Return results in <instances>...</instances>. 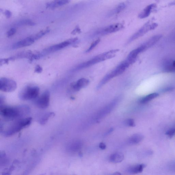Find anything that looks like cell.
<instances>
[{
  "mask_svg": "<svg viewBox=\"0 0 175 175\" xmlns=\"http://www.w3.org/2000/svg\"><path fill=\"white\" fill-rule=\"evenodd\" d=\"M39 93V88L36 86H28L19 94V97L24 101L32 100L37 98Z\"/></svg>",
  "mask_w": 175,
  "mask_h": 175,
  "instance_id": "cell-5",
  "label": "cell"
},
{
  "mask_svg": "<svg viewBox=\"0 0 175 175\" xmlns=\"http://www.w3.org/2000/svg\"><path fill=\"white\" fill-rule=\"evenodd\" d=\"M5 14L7 18H9L11 16L12 13L11 11H8V10H7L5 12Z\"/></svg>",
  "mask_w": 175,
  "mask_h": 175,
  "instance_id": "cell-34",
  "label": "cell"
},
{
  "mask_svg": "<svg viewBox=\"0 0 175 175\" xmlns=\"http://www.w3.org/2000/svg\"><path fill=\"white\" fill-rule=\"evenodd\" d=\"M159 95V94L157 93H154L149 94V95L146 96L142 99H141L140 100V103L141 104H145L147 103L148 102L152 100L153 99H154L156 98Z\"/></svg>",
  "mask_w": 175,
  "mask_h": 175,
  "instance_id": "cell-22",
  "label": "cell"
},
{
  "mask_svg": "<svg viewBox=\"0 0 175 175\" xmlns=\"http://www.w3.org/2000/svg\"><path fill=\"white\" fill-rule=\"evenodd\" d=\"M99 147L102 150L105 149L106 148L105 144L104 143H101L99 144Z\"/></svg>",
  "mask_w": 175,
  "mask_h": 175,
  "instance_id": "cell-35",
  "label": "cell"
},
{
  "mask_svg": "<svg viewBox=\"0 0 175 175\" xmlns=\"http://www.w3.org/2000/svg\"><path fill=\"white\" fill-rule=\"evenodd\" d=\"M147 49L145 46L143 44L141 46L131 51L128 55L126 60L130 63V64H132L135 62L139 54Z\"/></svg>",
  "mask_w": 175,
  "mask_h": 175,
  "instance_id": "cell-11",
  "label": "cell"
},
{
  "mask_svg": "<svg viewBox=\"0 0 175 175\" xmlns=\"http://www.w3.org/2000/svg\"><path fill=\"white\" fill-rule=\"evenodd\" d=\"M82 144L80 141H76L70 145L69 149L70 151L76 152L78 151L81 148Z\"/></svg>",
  "mask_w": 175,
  "mask_h": 175,
  "instance_id": "cell-23",
  "label": "cell"
},
{
  "mask_svg": "<svg viewBox=\"0 0 175 175\" xmlns=\"http://www.w3.org/2000/svg\"><path fill=\"white\" fill-rule=\"evenodd\" d=\"M16 32V28H12L10 29L9 31H8L7 33V36L9 38V37H11L14 35Z\"/></svg>",
  "mask_w": 175,
  "mask_h": 175,
  "instance_id": "cell-29",
  "label": "cell"
},
{
  "mask_svg": "<svg viewBox=\"0 0 175 175\" xmlns=\"http://www.w3.org/2000/svg\"><path fill=\"white\" fill-rule=\"evenodd\" d=\"M45 175L44 174H41V175Z\"/></svg>",
  "mask_w": 175,
  "mask_h": 175,
  "instance_id": "cell-37",
  "label": "cell"
},
{
  "mask_svg": "<svg viewBox=\"0 0 175 175\" xmlns=\"http://www.w3.org/2000/svg\"><path fill=\"white\" fill-rule=\"evenodd\" d=\"M55 115V113L53 112H49L45 114L40 119L39 121L40 124L41 125H44L46 124L47 122L50 118L53 116Z\"/></svg>",
  "mask_w": 175,
  "mask_h": 175,
  "instance_id": "cell-24",
  "label": "cell"
},
{
  "mask_svg": "<svg viewBox=\"0 0 175 175\" xmlns=\"http://www.w3.org/2000/svg\"><path fill=\"white\" fill-rule=\"evenodd\" d=\"M119 100V97L114 99L109 105L106 106V107L100 111L96 116L97 120L102 118L105 116L107 115L115 107L116 105L118 103Z\"/></svg>",
  "mask_w": 175,
  "mask_h": 175,
  "instance_id": "cell-10",
  "label": "cell"
},
{
  "mask_svg": "<svg viewBox=\"0 0 175 175\" xmlns=\"http://www.w3.org/2000/svg\"><path fill=\"white\" fill-rule=\"evenodd\" d=\"M124 154L122 153L117 152L111 155L109 158V160L110 162L117 163L122 162L124 160Z\"/></svg>",
  "mask_w": 175,
  "mask_h": 175,
  "instance_id": "cell-18",
  "label": "cell"
},
{
  "mask_svg": "<svg viewBox=\"0 0 175 175\" xmlns=\"http://www.w3.org/2000/svg\"><path fill=\"white\" fill-rule=\"evenodd\" d=\"M70 1H55L47 3V7L49 8H55L64 5L68 4Z\"/></svg>",
  "mask_w": 175,
  "mask_h": 175,
  "instance_id": "cell-19",
  "label": "cell"
},
{
  "mask_svg": "<svg viewBox=\"0 0 175 175\" xmlns=\"http://www.w3.org/2000/svg\"><path fill=\"white\" fill-rule=\"evenodd\" d=\"M164 69L167 72L175 71V60H168L164 63Z\"/></svg>",
  "mask_w": 175,
  "mask_h": 175,
  "instance_id": "cell-20",
  "label": "cell"
},
{
  "mask_svg": "<svg viewBox=\"0 0 175 175\" xmlns=\"http://www.w3.org/2000/svg\"><path fill=\"white\" fill-rule=\"evenodd\" d=\"M146 165L144 164L136 165L128 168V172L130 174H136L142 172Z\"/></svg>",
  "mask_w": 175,
  "mask_h": 175,
  "instance_id": "cell-14",
  "label": "cell"
},
{
  "mask_svg": "<svg viewBox=\"0 0 175 175\" xmlns=\"http://www.w3.org/2000/svg\"><path fill=\"white\" fill-rule=\"evenodd\" d=\"M81 33V30L78 26L74 30H73L72 32V34L75 35L77 33Z\"/></svg>",
  "mask_w": 175,
  "mask_h": 175,
  "instance_id": "cell-33",
  "label": "cell"
},
{
  "mask_svg": "<svg viewBox=\"0 0 175 175\" xmlns=\"http://www.w3.org/2000/svg\"><path fill=\"white\" fill-rule=\"evenodd\" d=\"M89 80L87 79L82 78L76 82L72 85V89L75 91H78L81 89L85 87L89 84Z\"/></svg>",
  "mask_w": 175,
  "mask_h": 175,
  "instance_id": "cell-13",
  "label": "cell"
},
{
  "mask_svg": "<svg viewBox=\"0 0 175 175\" xmlns=\"http://www.w3.org/2000/svg\"><path fill=\"white\" fill-rule=\"evenodd\" d=\"M112 175H122L120 173L118 172H116L113 173Z\"/></svg>",
  "mask_w": 175,
  "mask_h": 175,
  "instance_id": "cell-36",
  "label": "cell"
},
{
  "mask_svg": "<svg viewBox=\"0 0 175 175\" xmlns=\"http://www.w3.org/2000/svg\"><path fill=\"white\" fill-rule=\"evenodd\" d=\"M130 64L126 60L125 61L122 62L115 69L110 72L108 74L106 75L99 84L97 86V89L101 88L102 86L107 83L109 80L114 77L120 75L123 73L126 69L128 68Z\"/></svg>",
  "mask_w": 175,
  "mask_h": 175,
  "instance_id": "cell-4",
  "label": "cell"
},
{
  "mask_svg": "<svg viewBox=\"0 0 175 175\" xmlns=\"http://www.w3.org/2000/svg\"><path fill=\"white\" fill-rule=\"evenodd\" d=\"M126 125L129 127H134L135 126V123L133 119H128L125 122Z\"/></svg>",
  "mask_w": 175,
  "mask_h": 175,
  "instance_id": "cell-28",
  "label": "cell"
},
{
  "mask_svg": "<svg viewBox=\"0 0 175 175\" xmlns=\"http://www.w3.org/2000/svg\"><path fill=\"white\" fill-rule=\"evenodd\" d=\"M155 4L149 5L141 12L139 15V17L140 18H144L147 17L150 14L152 10L156 7Z\"/></svg>",
  "mask_w": 175,
  "mask_h": 175,
  "instance_id": "cell-17",
  "label": "cell"
},
{
  "mask_svg": "<svg viewBox=\"0 0 175 175\" xmlns=\"http://www.w3.org/2000/svg\"><path fill=\"white\" fill-rule=\"evenodd\" d=\"M35 23L30 20H23L16 22L15 23V26H33Z\"/></svg>",
  "mask_w": 175,
  "mask_h": 175,
  "instance_id": "cell-25",
  "label": "cell"
},
{
  "mask_svg": "<svg viewBox=\"0 0 175 175\" xmlns=\"http://www.w3.org/2000/svg\"><path fill=\"white\" fill-rule=\"evenodd\" d=\"M100 41V39H98L95 40V41H94L93 43H92L90 47L87 49V51L86 52L87 53H89V52L91 51V50H93V49L98 44V43Z\"/></svg>",
  "mask_w": 175,
  "mask_h": 175,
  "instance_id": "cell-27",
  "label": "cell"
},
{
  "mask_svg": "<svg viewBox=\"0 0 175 175\" xmlns=\"http://www.w3.org/2000/svg\"><path fill=\"white\" fill-rule=\"evenodd\" d=\"M49 32L50 30L48 29V28L42 30V31H40L38 33H37L33 38H34L35 40L41 38L44 35H46L47 33Z\"/></svg>",
  "mask_w": 175,
  "mask_h": 175,
  "instance_id": "cell-26",
  "label": "cell"
},
{
  "mask_svg": "<svg viewBox=\"0 0 175 175\" xmlns=\"http://www.w3.org/2000/svg\"><path fill=\"white\" fill-rule=\"evenodd\" d=\"M43 71V68L39 65H37L35 70V72L36 73H40Z\"/></svg>",
  "mask_w": 175,
  "mask_h": 175,
  "instance_id": "cell-32",
  "label": "cell"
},
{
  "mask_svg": "<svg viewBox=\"0 0 175 175\" xmlns=\"http://www.w3.org/2000/svg\"><path fill=\"white\" fill-rule=\"evenodd\" d=\"M157 26L158 24L157 23H154L150 24L149 22H147L140 29L131 37L129 41H134L137 39L143 36L144 34L150 30H154L155 28L157 27Z\"/></svg>",
  "mask_w": 175,
  "mask_h": 175,
  "instance_id": "cell-8",
  "label": "cell"
},
{
  "mask_svg": "<svg viewBox=\"0 0 175 175\" xmlns=\"http://www.w3.org/2000/svg\"><path fill=\"white\" fill-rule=\"evenodd\" d=\"M32 118H25L18 119L12 124L4 132L5 135L9 137L19 132L22 130L28 127L31 124Z\"/></svg>",
  "mask_w": 175,
  "mask_h": 175,
  "instance_id": "cell-3",
  "label": "cell"
},
{
  "mask_svg": "<svg viewBox=\"0 0 175 175\" xmlns=\"http://www.w3.org/2000/svg\"><path fill=\"white\" fill-rule=\"evenodd\" d=\"M144 136L141 134H135L130 138L128 140L129 143L136 144L139 143L144 139Z\"/></svg>",
  "mask_w": 175,
  "mask_h": 175,
  "instance_id": "cell-21",
  "label": "cell"
},
{
  "mask_svg": "<svg viewBox=\"0 0 175 175\" xmlns=\"http://www.w3.org/2000/svg\"><path fill=\"white\" fill-rule=\"evenodd\" d=\"M126 7V5L124 3H121V4H119L118 6L116 9V13H118L121 11H122Z\"/></svg>",
  "mask_w": 175,
  "mask_h": 175,
  "instance_id": "cell-30",
  "label": "cell"
},
{
  "mask_svg": "<svg viewBox=\"0 0 175 175\" xmlns=\"http://www.w3.org/2000/svg\"><path fill=\"white\" fill-rule=\"evenodd\" d=\"M35 40L33 37H29L17 42L13 45V49H17L30 46L34 43Z\"/></svg>",
  "mask_w": 175,
  "mask_h": 175,
  "instance_id": "cell-12",
  "label": "cell"
},
{
  "mask_svg": "<svg viewBox=\"0 0 175 175\" xmlns=\"http://www.w3.org/2000/svg\"><path fill=\"white\" fill-rule=\"evenodd\" d=\"M17 84L14 80L7 78L0 79V90L5 92H11L16 89Z\"/></svg>",
  "mask_w": 175,
  "mask_h": 175,
  "instance_id": "cell-6",
  "label": "cell"
},
{
  "mask_svg": "<svg viewBox=\"0 0 175 175\" xmlns=\"http://www.w3.org/2000/svg\"><path fill=\"white\" fill-rule=\"evenodd\" d=\"M50 101V92L48 90H46L37 100L36 105L40 109H46L49 106Z\"/></svg>",
  "mask_w": 175,
  "mask_h": 175,
  "instance_id": "cell-9",
  "label": "cell"
},
{
  "mask_svg": "<svg viewBox=\"0 0 175 175\" xmlns=\"http://www.w3.org/2000/svg\"><path fill=\"white\" fill-rule=\"evenodd\" d=\"M162 37V35L161 34L155 35L143 44L148 49L157 43L161 39Z\"/></svg>",
  "mask_w": 175,
  "mask_h": 175,
  "instance_id": "cell-16",
  "label": "cell"
},
{
  "mask_svg": "<svg viewBox=\"0 0 175 175\" xmlns=\"http://www.w3.org/2000/svg\"><path fill=\"white\" fill-rule=\"evenodd\" d=\"M124 26L121 23H116L108 27L104 30V32L105 34L112 33L116 32L122 29Z\"/></svg>",
  "mask_w": 175,
  "mask_h": 175,
  "instance_id": "cell-15",
  "label": "cell"
},
{
  "mask_svg": "<svg viewBox=\"0 0 175 175\" xmlns=\"http://www.w3.org/2000/svg\"><path fill=\"white\" fill-rule=\"evenodd\" d=\"M119 50L116 49L111 50L110 51L97 55L91 59L84 62L77 66L74 69L73 71L79 70L84 68H88L91 66L95 64L104 61L114 58L115 56V53L119 51Z\"/></svg>",
  "mask_w": 175,
  "mask_h": 175,
  "instance_id": "cell-2",
  "label": "cell"
},
{
  "mask_svg": "<svg viewBox=\"0 0 175 175\" xmlns=\"http://www.w3.org/2000/svg\"><path fill=\"white\" fill-rule=\"evenodd\" d=\"M30 112V108L25 105L15 107L1 106L0 109L1 115L5 119L9 120L22 118L23 117L28 115Z\"/></svg>",
  "mask_w": 175,
  "mask_h": 175,
  "instance_id": "cell-1",
  "label": "cell"
},
{
  "mask_svg": "<svg viewBox=\"0 0 175 175\" xmlns=\"http://www.w3.org/2000/svg\"><path fill=\"white\" fill-rule=\"evenodd\" d=\"M175 134V129L171 128L169 130L166 131V134L169 137H172Z\"/></svg>",
  "mask_w": 175,
  "mask_h": 175,
  "instance_id": "cell-31",
  "label": "cell"
},
{
  "mask_svg": "<svg viewBox=\"0 0 175 175\" xmlns=\"http://www.w3.org/2000/svg\"><path fill=\"white\" fill-rule=\"evenodd\" d=\"M77 39H78L76 38L70 39L67 40L66 41L59 43L58 44L54 45V46L49 47L43 50L41 54L44 56V55L46 54L58 51L59 50H61L62 49L68 46V45L71 44L72 43H74V42L77 41Z\"/></svg>",
  "mask_w": 175,
  "mask_h": 175,
  "instance_id": "cell-7",
  "label": "cell"
}]
</instances>
